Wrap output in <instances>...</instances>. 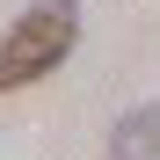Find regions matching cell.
Returning a JSON list of instances; mask_svg holds the SVG:
<instances>
[{
  "label": "cell",
  "mask_w": 160,
  "mask_h": 160,
  "mask_svg": "<svg viewBox=\"0 0 160 160\" xmlns=\"http://www.w3.org/2000/svg\"><path fill=\"white\" fill-rule=\"evenodd\" d=\"M80 44V15L66 0H37L29 15L0 37V88H29L51 66H66V51Z\"/></svg>",
  "instance_id": "cell-1"
},
{
  "label": "cell",
  "mask_w": 160,
  "mask_h": 160,
  "mask_svg": "<svg viewBox=\"0 0 160 160\" xmlns=\"http://www.w3.org/2000/svg\"><path fill=\"white\" fill-rule=\"evenodd\" d=\"M109 160H160V117L153 109H131L109 138Z\"/></svg>",
  "instance_id": "cell-2"
}]
</instances>
